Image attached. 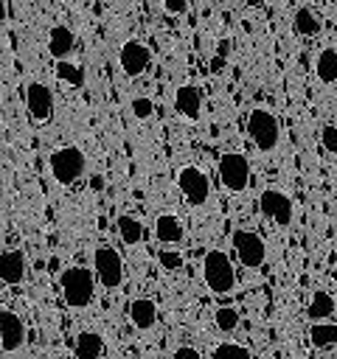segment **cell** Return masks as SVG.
Returning <instances> with one entry per match:
<instances>
[{
  "mask_svg": "<svg viewBox=\"0 0 337 359\" xmlns=\"http://www.w3.org/2000/svg\"><path fill=\"white\" fill-rule=\"evenodd\" d=\"M163 11L166 14H185L188 11V3L185 0H163Z\"/></svg>",
  "mask_w": 337,
  "mask_h": 359,
  "instance_id": "30",
  "label": "cell"
},
{
  "mask_svg": "<svg viewBox=\"0 0 337 359\" xmlns=\"http://www.w3.org/2000/svg\"><path fill=\"white\" fill-rule=\"evenodd\" d=\"M216 171H219L222 188L230 191V194H244V191L250 188L253 171H250V163H247L244 154H239V151H225V154L219 157Z\"/></svg>",
  "mask_w": 337,
  "mask_h": 359,
  "instance_id": "5",
  "label": "cell"
},
{
  "mask_svg": "<svg viewBox=\"0 0 337 359\" xmlns=\"http://www.w3.org/2000/svg\"><path fill=\"white\" fill-rule=\"evenodd\" d=\"M25 109H28L34 123H51L53 112H56L53 90L48 84H42V81H31L25 87Z\"/></svg>",
  "mask_w": 337,
  "mask_h": 359,
  "instance_id": "9",
  "label": "cell"
},
{
  "mask_svg": "<svg viewBox=\"0 0 337 359\" xmlns=\"http://www.w3.org/2000/svg\"><path fill=\"white\" fill-rule=\"evenodd\" d=\"M230 247H233V252H236V261H239L244 269H258V266H264V261H267V244H264V238H261L256 230H247V227L233 230Z\"/></svg>",
  "mask_w": 337,
  "mask_h": 359,
  "instance_id": "7",
  "label": "cell"
},
{
  "mask_svg": "<svg viewBox=\"0 0 337 359\" xmlns=\"http://www.w3.org/2000/svg\"><path fill=\"white\" fill-rule=\"evenodd\" d=\"M28 278V258L22 250H6L0 255V280L6 286H20Z\"/></svg>",
  "mask_w": 337,
  "mask_h": 359,
  "instance_id": "13",
  "label": "cell"
},
{
  "mask_svg": "<svg viewBox=\"0 0 337 359\" xmlns=\"http://www.w3.org/2000/svg\"><path fill=\"white\" fill-rule=\"evenodd\" d=\"M115 230H118V238H121L124 244H129V247L140 244L143 236H146V227H143V222H140L135 213H121V216L115 219Z\"/></svg>",
  "mask_w": 337,
  "mask_h": 359,
  "instance_id": "20",
  "label": "cell"
},
{
  "mask_svg": "<svg viewBox=\"0 0 337 359\" xmlns=\"http://www.w3.org/2000/svg\"><path fill=\"white\" fill-rule=\"evenodd\" d=\"M25 345V325L11 309H0V348L3 353H17Z\"/></svg>",
  "mask_w": 337,
  "mask_h": 359,
  "instance_id": "12",
  "label": "cell"
},
{
  "mask_svg": "<svg viewBox=\"0 0 337 359\" xmlns=\"http://www.w3.org/2000/svg\"><path fill=\"white\" fill-rule=\"evenodd\" d=\"M126 317H129L132 328L152 331L157 325V303L152 297H132L126 306Z\"/></svg>",
  "mask_w": 337,
  "mask_h": 359,
  "instance_id": "14",
  "label": "cell"
},
{
  "mask_svg": "<svg viewBox=\"0 0 337 359\" xmlns=\"http://www.w3.org/2000/svg\"><path fill=\"white\" fill-rule=\"evenodd\" d=\"M213 323H216V328H219L222 334L236 331V328H239V309H236V306H219V309L213 311Z\"/></svg>",
  "mask_w": 337,
  "mask_h": 359,
  "instance_id": "24",
  "label": "cell"
},
{
  "mask_svg": "<svg viewBox=\"0 0 337 359\" xmlns=\"http://www.w3.org/2000/svg\"><path fill=\"white\" fill-rule=\"evenodd\" d=\"M73 353L76 359H101L104 353V337L93 328H84L76 334V342H73Z\"/></svg>",
  "mask_w": 337,
  "mask_h": 359,
  "instance_id": "18",
  "label": "cell"
},
{
  "mask_svg": "<svg viewBox=\"0 0 337 359\" xmlns=\"http://www.w3.org/2000/svg\"><path fill=\"white\" fill-rule=\"evenodd\" d=\"M95 272L87 266H67L59 275V292L67 309H87L95 297Z\"/></svg>",
  "mask_w": 337,
  "mask_h": 359,
  "instance_id": "1",
  "label": "cell"
},
{
  "mask_svg": "<svg viewBox=\"0 0 337 359\" xmlns=\"http://www.w3.org/2000/svg\"><path fill=\"white\" fill-rule=\"evenodd\" d=\"M247 135H250L253 146L261 154L275 151L278 143H281V121H278V115L272 109H267V107L250 109V115H247Z\"/></svg>",
  "mask_w": 337,
  "mask_h": 359,
  "instance_id": "2",
  "label": "cell"
},
{
  "mask_svg": "<svg viewBox=\"0 0 337 359\" xmlns=\"http://www.w3.org/2000/svg\"><path fill=\"white\" fill-rule=\"evenodd\" d=\"M154 238L160 244H180L185 238V227L180 222V216L174 213H160L154 219Z\"/></svg>",
  "mask_w": 337,
  "mask_h": 359,
  "instance_id": "17",
  "label": "cell"
},
{
  "mask_svg": "<svg viewBox=\"0 0 337 359\" xmlns=\"http://www.w3.org/2000/svg\"><path fill=\"white\" fill-rule=\"evenodd\" d=\"M211 65H213V67H211V70H213V73H219V70H222V65H225V62H222V56H216V59H213V62H211Z\"/></svg>",
  "mask_w": 337,
  "mask_h": 359,
  "instance_id": "33",
  "label": "cell"
},
{
  "mask_svg": "<svg viewBox=\"0 0 337 359\" xmlns=\"http://www.w3.org/2000/svg\"><path fill=\"white\" fill-rule=\"evenodd\" d=\"M334 309H337V303H334L331 292L317 289V292H312V300H309V306H306V314H309L312 323H326V320L334 314Z\"/></svg>",
  "mask_w": 337,
  "mask_h": 359,
  "instance_id": "21",
  "label": "cell"
},
{
  "mask_svg": "<svg viewBox=\"0 0 337 359\" xmlns=\"http://www.w3.org/2000/svg\"><path fill=\"white\" fill-rule=\"evenodd\" d=\"M320 146L329 151V154H337V123H326L320 129Z\"/></svg>",
  "mask_w": 337,
  "mask_h": 359,
  "instance_id": "28",
  "label": "cell"
},
{
  "mask_svg": "<svg viewBox=\"0 0 337 359\" xmlns=\"http://www.w3.org/2000/svg\"><path fill=\"white\" fill-rule=\"evenodd\" d=\"M48 168H51V177L59 185H73L87 171V157L79 146H59V149L51 151Z\"/></svg>",
  "mask_w": 337,
  "mask_h": 359,
  "instance_id": "4",
  "label": "cell"
},
{
  "mask_svg": "<svg viewBox=\"0 0 337 359\" xmlns=\"http://www.w3.org/2000/svg\"><path fill=\"white\" fill-rule=\"evenodd\" d=\"M93 272H95V280L104 286V289H118L124 283V258L115 247L110 244H101L95 247L93 252Z\"/></svg>",
  "mask_w": 337,
  "mask_h": 359,
  "instance_id": "8",
  "label": "cell"
},
{
  "mask_svg": "<svg viewBox=\"0 0 337 359\" xmlns=\"http://www.w3.org/2000/svg\"><path fill=\"white\" fill-rule=\"evenodd\" d=\"M309 342H312V348H317V351H329V348H334L337 345V323H312V328H309Z\"/></svg>",
  "mask_w": 337,
  "mask_h": 359,
  "instance_id": "23",
  "label": "cell"
},
{
  "mask_svg": "<svg viewBox=\"0 0 337 359\" xmlns=\"http://www.w3.org/2000/svg\"><path fill=\"white\" fill-rule=\"evenodd\" d=\"M315 76L320 84H334L337 81V48H323L315 59Z\"/></svg>",
  "mask_w": 337,
  "mask_h": 359,
  "instance_id": "22",
  "label": "cell"
},
{
  "mask_svg": "<svg viewBox=\"0 0 337 359\" xmlns=\"http://www.w3.org/2000/svg\"><path fill=\"white\" fill-rule=\"evenodd\" d=\"M174 109H177L183 118L197 121L199 112H202V93H199V87L183 84V87L174 93Z\"/></svg>",
  "mask_w": 337,
  "mask_h": 359,
  "instance_id": "16",
  "label": "cell"
},
{
  "mask_svg": "<svg viewBox=\"0 0 337 359\" xmlns=\"http://www.w3.org/2000/svg\"><path fill=\"white\" fill-rule=\"evenodd\" d=\"M90 188L93 191H104V177L101 174H90Z\"/></svg>",
  "mask_w": 337,
  "mask_h": 359,
  "instance_id": "32",
  "label": "cell"
},
{
  "mask_svg": "<svg viewBox=\"0 0 337 359\" xmlns=\"http://www.w3.org/2000/svg\"><path fill=\"white\" fill-rule=\"evenodd\" d=\"M76 50V34L67 25H53L48 31V53L56 62H67V56Z\"/></svg>",
  "mask_w": 337,
  "mask_h": 359,
  "instance_id": "15",
  "label": "cell"
},
{
  "mask_svg": "<svg viewBox=\"0 0 337 359\" xmlns=\"http://www.w3.org/2000/svg\"><path fill=\"white\" fill-rule=\"evenodd\" d=\"M118 65L126 76H143L152 65V50L140 39H126L118 50Z\"/></svg>",
  "mask_w": 337,
  "mask_h": 359,
  "instance_id": "11",
  "label": "cell"
},
{
  "mask_svg": "<svg viewBox=\"0 0 337 359\" xmlns=\"http://www.w3.org/2000/svg\"><path fill=\"white\" fill-rule=\"evenodd\" d=\"M174 182H177L183 199H185L191 208H202V205L211 199V180H208V174H205L199 165H191V163H188V165L177 168Z\"/></svg>",
  "mask_w": 337,
  "mask_h": 359,
  "instance_id": "6",
  "label": "cell"
},
{
  "mask_svg": "<svg viewBox=\"0 0 337 359\" xmlns=\"http://www.w3.org/2000/svg\"><path fill=\"white\" fill-rule=\"evenodd\" d=\"M171 359H202V353H199L197 348H191V345H180V348L171 353Z\"/></svg>",
  "mask_w": 337,
  "mask_h": 359,
  "instance_id": "31",
  "label": "cell"
},
{
  "mask_svg": "<svg viewBox=\"0 0 337 359\" xmlns=\"http://www.w3.org/2000/svg\"><path fill=\"white\" fill-rule=\"evenodd\" d=\"M56 76H59L62 81L73 84V87H81V84H84V67L73 65L70 59H67V62H56Z\"/></svg>",
  "mask_w": 337,
  "mask_h": 359,
  "instance_id": "26",
  "label": "cell"
},
{
  "mask_svg": "<svg viewBox=\"0 0 337 359\" xmlns=\"http://www.w3.org/2000/svg\"><path fill=\"white\" fill-rule=\"evenodd\" d=\"M292 28H295L298 36L312 39V36H320V31H323V20H320V14H317L315 8L300 6V8L295 11V17H292Z\"/></svg>",
  "mask_w": 337,
  "mask_h": 359,
  "instance_id": "19",
  "label": "cell"
},
{
  "mask_svg": "<svg viewBox=\"0 0 337 359\" xmlns=\"http://www.w3.org/2000/svg\"><path fill=\"white\" fill-rule=\"evenodd\" d=\"M258 208H261L264 219H270L272 224H278V227L292 224L295 205H292V199H289L286 191H281V188H264L261 196H258Z\"/></svg>",
  "mask_w": 337,
  "mask_h": 359,
  "instance_id": "10",
  "label": "cell"
},
{
  "mask_svg": "<svg viewBox=\"0 0 337 359\" xmlns=\"http://www.w3.org/2000/svg\"><path fill=\"white\" fill-rule=\"evenodd\" d=\"M202 280L213 294H230L236 289V269L225 250H208L202 258Z\"/></svg>",
  "mask_w": 337,
  "mask_h": 359,
  "instance_id": "3",
  "label": "cell"
},
{
  "mask_svg": "<svg viewBox=\"0 0 337 359\" xmlns=\"http://www.w3.org/2000/svg\"><path fill=\"white\" fill-rule=\"evenodd\" d=\"M157 261H160V266H163V269H168V272H177V269L185 264L183 252H180V250H168V247L157 250Z\"/></svg>",
  "mask_w": 337,
  "mask_h": 359,
  "instance_id": "27",
  "label": "cell"
},
{
  "mask_svg": "<svg viewBox=\"0 0 337 359\" xmlns=\"http://www.w3.org/2000/svg\"><path fill=\"white\" fill-rule=\"evenodd\" d=\"M211 359H253V353L239 342H219L213 345Z\"/></svg>",
  "mask_w": 337,
  "mask_h": 359,
  "instance_id": "25",
  "label": "cell"
},
{
  "mask_svg": "<svg viewBox=\"0 0 337 359\" xmlns=\"http://www.w3.org/2000/svg\"><path fill=\"white\" fill-rule=\"evenodd\" d=\"M132 112H135V118H138V121H146V118H152V112H154V104H152V98H146V95H138V98H132Z\"/></svg>",
  "mask_w": 337,
  "mask_h": 359,
  "instance_id": "29",
  "label": "cell"
}]
</instances>
